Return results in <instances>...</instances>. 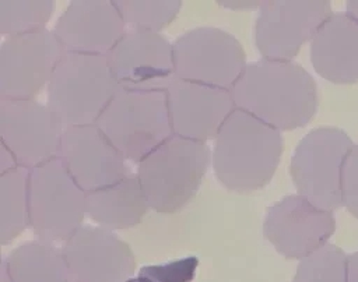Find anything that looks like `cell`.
<instances>
[{"instance_id": "obj_8", "label": "cell", "mask_w": 358, "mask_h": 282, "mask_svg": "<svg viewBox=\"0 0 358 282\" xmlns=\"http://www.w3.org/2000/svg\"><path fill=\"white\" fill-rule=\"evenodd\" d=\"M172 47L173 75L210 87L231 89L248 64L239 40L214 27L190 29Z\"/></svg>"}, {"instance_id": "obj_29", "label": "cell", "mask_w": 358, "mask_h": 282, "mask_svg": "<svg viewBox=\"0 0 358 282\" xmlns=\"http://www.w3.org/2000/svg\"><path fill=\"white\" fill-rule=\"evenodd\" d=\"M222 6L225 7H232V8H248V7H260L262 1H221Z\"/></svg>"}, {"instance_id": "obj_28", "label": "cell", "mask_w": 358, "mask_h": 282, "mask_svg": "<svg viewBox=\"0 0 358 282\" xmlns=\"http://www.w3.org/2000/svg\"><path fill=\"white\" fill-rule=\"evenodd\" d=\"M347 282H358V251L347 257Z\"/></svg>"}, {"instance_id": "obj_14", "label": "cell", "mask_w": 358, "mask_h": 282, "mask_svg": "<svg viewBox=\"0 0 358 282\" xmlns=\"http://www.w3.org/2000/svg\"><path fill=\"white\" fill-rule=\"evenodd\" d=\"M173 135L196 141L215 138L221 126L235 110L229 89L169 78L164 84Z\"/></svg>"}, {"instance_id": "obj_24", "label": "cell", "mask_w": 358, "mask_h": 282, "mask_svg": "<svg viewBox=\"0 0 358 282\" xmlns=\"http://www.w3.org/2000/svg\"><path fill=\"white\" fill-rule=\"evenodd\" d=\"M347 254L336 244H324L299 260L292 282H347Z\"/></svg>"}, {"instance_id": "obj_3", "label": "cell", "mask_w": 358, "mask_h": 282, "mask_svg": "<svg viewBox=\"0 0 358 282\" xmlns=\"http://www.w3.org/2000/svg\"><path fill=\"white\" fill-rule=\"evenodd\" d=\"M95 124L134 163L173 135L164 85L119 87Z\"/></svg>"}, {"instance_id": "obj_18", "label": "cell", "mask_w": 358, "mask_h": 282, "mask_svg": "<svg viewBox=\"0 0 358 282\" xmlns=\"http://www.w3.org/2000/svg\"><path fill=\"white\" fill-rule=\"evenodd\" d=\"M315 71L333 84L358 82V22L347 13H333L310 40Z\"/></svg>"}, {"instance_id": "obj_27", "label": "cell", "mask_w": 358, "mask_h": 282, "mask_svg": "<svg viewBox=\"0 0 358 282\" xmlns=\"http://www.w3.org/2000/svg\"><path fill=\"white\" fill-rule=\"evenodd\" d=\"M20 168L15 156L3 144L0 147V173Z\"/></svg>"}, {"instance_id": "obj_26", "label": "cell", "mask_w": 358, "mask_h": 282, "mask_svg": "<svg viewBox=\"0 0 358 282\" xmlns=\"http://www.w3.org/2000/svg\"><path fill=\"white\" fill-rule=\"evenodd\" d=\"M341 198L343 205L358 218V144H354L343 166Z\"/></svg>"}, {"instance_id": "obj_4", "label": "cell", "mask_w": 358, "mask_h": 282, "mask_svg": "<svg viewBox=\"0 0 358 282\" xmlns=\"http://www.w3.org/2000/svg\"><path fill=\"white\" fill-rule=\"evenodd\" d=\"M210 163L204 141L172 135L140 163L137 177L151 209L175 214L197 193Z\"/></svg>"}, {"instance_id": "obj_16", "label": "cell", "mask_w": 358, "mask_h": 282, "mask_svg": "<svg viewBox=\"0 0 358 282\" xmlns=\"http://www.w3.org/2000/svg\"><path fill=\"white\" fill-rule=\"evenodd\" d=\"M53 32L64 52L108 54L126 32L113 1L74 0L62 13Z\"/></svg>"}, {"instance_id": "obj_2", "label": "cell", "mask_w": 358, "mask_h": 282, "mask_svg": "<svg viewBox=\"0 0 358 282\" xmlns=\"http://www.w3.org/2000/svg\"><path fill=\"white\" fill-rule=\"evenodd\" d=\"M282 149L281 131L235 107L215 137L213 168L225 188L252 193L271 180Z\"/></svg>"}, {"instance_id": "obj_1", "label": "cell", "mask_w": 358, "mask_h": 282, "mask_svg": "<svg viewBox=\"0 0 358 282\" xmlns=\"http://www.w3.org/2000/svg\"><path fill=\"white\" fill-rule=\"evenodd\" d=\"M229 91L238 109L278 131L306 126L317 109L316 82L294 61L248 63Z\"/></svg>"}, {"instance_id": "obj_7", "label": "cell", "mask_w": 358, "mask_h": 282, "mask_svg": "<svg viewBox=\"0 0 358 282\" xmlns=\"http://www.w3.org/2000/svg\"><path fill=\"white\" fill-rule=\"evenodd\" d=\"M352 147L348 134L340 128L310 130L298 142L289 163L298 194L322 209L333 212L340 208L343 166Z\"/></svg>"}, {"instance_id": "obj_9", "label": "cell", "mask_w": 358, "mask_h": 282, "mask_svg": "<svg viewBox=\"0 0 358 282\" xmlns=\"http://www.w3.org/2000/svg\"><path fill=\"white\" fill-rule=\"evenodd\" d=\"M64 124L34 99H0V138L20 168L32 169L59 158Z\"/></svg>"}, {"instance_id": "obj_15", "label": "cell", "mask_w": 358, "mask_h": 282, "mask_svg": "<svg viewBox=\"0 0 358 282\" xmlns=\"http://www.w3.org/2000/svg\"><path fill=\"white\" fill-rule=\"evenodd\" d=\"M59 159L85 193L113 184L131 173L126 158L96 124L64 127Z\"/></svg>"}, {"instance_id": "obj_23", "label": "cell", "mask_w": 358, "mask_h": 282, "mask_svg": "<svg viewBox=\"0 0 358 282\" xmlns=\"http://www.w3.org/2000/svg\"><path fill=\"white\" fill-rule=\"evenodd\" d=\"M126 25L131 29L159 32L168 27L179 14L182 1L179 0H113Z\"/></svg>"}, {"instance_id": "obj_25", "label": "cell", "mask_w": 358, "mask_h": 282, "mask_svg": "<svg viewBox=\"0 0 358 282\" xmlns=\"http://www.w3.org/2000/svg\"><path fill=\"white\" fill-rule=\"evenodd\" d=\"M199 260L194 255L159 265H147L138 271V276L147 282H192Z\"/></svg>"}, {"instance_id": "obj_11", "label": "cell", "mask_w": 358, "mask_h": 282, "mask_svg": "<svg viewBox=\"0 0 358 282\" xmlns=\"http://www.w3.org/2000/svg\"><path fill=\"white\" fill-rule=\"evenodd\" d=\"M64 49L53 31L7 36L0 47V99H34L49 84Z\"/></svg>"}, {"instance_id": "obj_6", "label": "cell", "mask_w": 358, "mask_h": 282, "mask_svg": "<svg viewBox=\"0 0 358 282\" xmlns=\"http://www.w3.org/2000/svg\"><path fill=\"white\" fill-rule=\"evenodd\" d=\"M29 228L45 242H64L83 225L87 193L59 158L29 169Z\"/></svg>"}, {"instance_id": "obj_21", "label": "cell", "mask_w": 358, "mask_h": 282, "mask_svg": "<svg viewBox=\"0 0 358 282\" xmlns=\"http://www.w3.org/2000/svg\"><path fill=\"white\" fill-rule=\"evenodd\" d=\"M29 170L17 168L0 173V243L13 242L29 226Z\"/></svg>"}, {"instance_id": "obj_13", "label": "cell", "mask_w": 358, "mask_h": 282, "mask_svg": "<svg viewBox=\"0 0 358 282\" xmlns=\"http://www.w3.org/2000/svg\"><path fill=\"white\" fill-rule=\"evenodd\" d=\"M70 282H126L134 275L130 246L112 230L83 225L63 242Z\"/></svg>"}, {"instance_id": "obj_31", "label": "cell", "mask_w": 358, "mask_h": 282, "mask_svg": "<svg viewBox=\"0 0 358 282\" xmlns=\"http://www.w3.org/2000/svg\"><path fill=\"white\" fill-rule=\"evenodd\" d=\"M0 282H13L11 278L8 276V274H7V271H6V268H4L3 264H1V267H0Z\"/></svg>"}, {"instance_id": "obj_10", "label": "cell", "mask_w": 358, "mask_h": 282, "mask_svg": "<svg viewBox=\"0 0 358 282\" xmlns=\"http://www.w3.org/2000/svg\"><path fill=\"white\" fill-rule=\"evenodd\" d=\"M331 14L327 0L262 1L255 27L259 53L266 60L291 61Z\"/></svg>"}, {"instance_id": "obj_30", "label": "cell", "mask_w": 358, "mask_h": 282, "mask_svg": "<svg viewBox=\"0 0 358 282\" xmlns=\"http://www.w3.org/2000/svg\"><path fill=\"white\" fill-rule=\"evenodd\" d=\"M345 13L358 22V0H350L345 6Z\"/></svg>"}, {"instance_id": "obj_12", "label": "cell", "mask_w": 358, "mask_h": 282, "mask_svg": "<svg viewBox=\"0 0 358 282\" xmlns=\"http://www.w3.org/2000/svg\"><path fill=\"white\" fill-rule=\"evenodd\" d=\"M336 232L331 211L322 209L299 194L273 204L264 216L263 235L289 260H302L324 244Z\"/></svg>"}, {"instance_id": "obj_17", "label": "cell", "mask_w": 358, "mask_h": 282, "mask_svg": "<svg viewBox=\"0 0 358 282\" xmlns=\"http://www.w3.org/2000/svg\"><path fill=\"white\" fill-rule=\"evenodd\" d=\"M106 57L120 87H162L175 74L172 43L159 32L129 29Z\"/></svg>"}, {"instance_id": "obj_5", "label": "cell", "mask_w": 358, "mask_h": 282, "mask_svg": "<svg viewBox=\"0 0 358 282\" xmlns=\"http://www.w3.org/2000/svg\"><path fill=\"white\" fill-rule=\"evenodd\" d=\"M119 87L106 54L64 52L48 84V106L64 127L95 124Z\"/></svg>"}, {"instance_id": "obj_22", "label": "cell", "mask_w": 358, "mask_h": 282, "mask_svg": "<svg viewBox=\"0 0 358 282\" xmlns=\"http://www.w3.org/2000/svg\"><path fill=\"white\" fill-rule=\"evenodd\" d=\"M53 13V1H0V34L3 36L24 35L45 29Z\"/></svg>"}, {"instance_id": "obj_19", "label": "cell", "mask_w": 358, "mask_h": 282, "mask_svg": "<svg viewBox=\"0 0 358 282\" xmlns=\"http://www.w3.org/2000/svg\"><path fill=\"white\" fill-rule=\"evenodd\" d=\"M150 205L136 173L87 193V215L109 230L129 229L141 222Z\"/></svg>"}, {"instance_id": "obj_20", "label": "cell", "mask_w": 358, "mask_h": 282, "mask_svg": "<svg viewBox=\"0 0 358 282\" xmlns=\"http://www.w3.org/2000/svg\"><path fill=\"white\" fill-rule=\"evenodd\" d=\"M1 264L13 282H70L62 248L50 242L38 239L24 243Z\"/></svg>"}]
</instances>
